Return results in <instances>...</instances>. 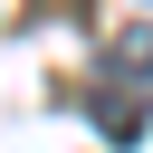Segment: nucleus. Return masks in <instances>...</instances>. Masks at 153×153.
<instances>
[{
	"mask_svg": "<svg viewBox=\"0 0 153 153\" xmlns=\"http://www.w3.org/2000/svg\"><path fill=\"white\" fill-rule=\"evenodd\" d=\"M105 76H153V19H134V29L105 38Z\"/></svg>",
	"mask_w": 153,
	"mask_h": 153,
	"instance_id": "1",
	"label": "nucleus"
}]
</instances>
